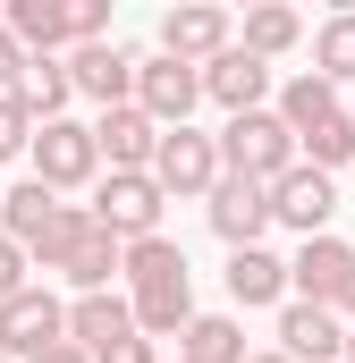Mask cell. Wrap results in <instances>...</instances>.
Masks as SVG:
<instances>
[{
    "label": "cell",
    "instance_id": "8",
    "mask_svg": "<svg viewBox=\"0 0 355 363\" xmlns=\"http://www.w3.org/2000/svg\"><path fill=\"white\" fill-rule=\"evenodd\" d=\"M161 51L186 60V68H212L220 51H237V17L212 9V0H178L170 17H161Z\"/></svg>",
    "mask_w": 355,
    "mask_h": 363
},
{
    "label": "cell",
    "instance_id": "26",
    "mask_svg": "<svg viewBox=\"0 0 355 363\" xmlns=\"http://www.w3.org/2000/svg\"><path fill=\"white\" fill-rule=\"evenodd\" d=\"M305 161H313V169H330V178L355 161V118H347V110H339V118H322V127L305 135Z\"/></svg>",
    "mask_w": 355,
    "mask_h": 363
},
{
    "label": "cell",
    "instance_id": "29",
    "mask_svg": "<svg viewBox=\"0 0 355 363\" xmlns=\"http://www.w3.org/2000/svg\"><path fill=\"white\" fill-rule=\"evenodd\" d=\"M26 287H34V262H26V245H17V237H0V304H9V296H26Z\"/></svg>",
    "mask_w": 355,
    "mask_h": 363
},
{
    "label": "cell",
    "instance_id": "19",
    "mask_svg": "<svg viewBox=\"0 0 355 363\" xmlns=\"http://www.w3.org/2000/svg\"><path fill=\"white\" fill-rule=\"evenodd\" d=\"M271 110H279V118L296 127V144H305V135H313L322 118H339V85H330V77H313V68H296L288 85L271 93Z\"/></svg>",
    "mask_w": 355,
    "mask_h": 363
},
{
    "label": "cell",
    "instance_id": "25",
    "mask_svg": "<svg viewBox=\"0 0 355 363\" xmlns=\"http://www.w3.org/2000/svg\"><path fill=\"white\" fill-rule=\"evenodd\" d=\"M170 279H195L186 271V245H170V237L127 245V296H136V287H170Z\"/></svg>",
    "mask_w": 355,
    "mask_h": 363
},
{
    "label": "cell",
    "instance_id": "31",
    "mask_svg": "<svg viewBox=\"0 0 355 363\" xmlns=\"http://www.w3.org/2000/svg\"><path fill=\"white\" fill-rule=\"evenodd\" d=\"M93 363H161V347H153V338L136 330V338H119V347H102Z\"/></svg>",
    "mask_w": 355,
    "mask_h": 363
},
{
    "label": "cell",
    "instance_id": "20",
    "mask_svg": "<svg viewBox=\"0 0 355 363\" xmlns=\"http://www.w3.org/2000/svg\"><path fill=\"white\" fill-rule=\"evenodd\" d=\"M195 321V279H170V287H136V330L161 347V338H186Z\"/></svg>",
    "mask_w": 355,
    "mask_h": 363
},
{
    "label": "cell",
    "instance_id": "35",
    "mask_svg": "<svg viewBox=\"0 0 355 363\" xmlns=\"http://www.w3.org/2000/svg\"><path fill=\"white\" fill-rule=\"evenodd\" d=\"M347 363H355V330H347Z\"/></svg>",
    "mask_w": 355,
    "mask_h": 363
},
{
    "label": "cell",
    "instance_id": "33",
    "mask_svg": "<svg viewBox=\"0 0 355 363\" xmlns=\"http://www.w3.org/2000/svg\"><path fill=\"white\" fill-rule=\"evenodd\" d=\"M330 313H339V321H347V330H355V279H347V287H339V304H330Z\"/></svg>",
    "mask_w": 355,
    "mask_h": 363
},
{
    "label": "cell",
    "instance_id": "23",
    "mask_svg": "<svg viewBox=\"0 0 355 363\" xmlns=\"http://www.w3.org/2000/svg\"><path fill=\"white\" fill-rule=\"evenodd\" d=\"M17 101L34 110V127L68 118V101H77V77H68V60H34V68H26V85H17Z\"/></svg>",
    "mask_w": 355,
    "mask_h": 363
},
{
    "label": "cell",
    "instance_id": "18",
    "mask_svg": "<svg viewBox=\"0 0 355 363\" xmlns=\"http://www.w3.org/2000/svg\"><path fill=\"white\" fill-rule=\"evenodd\" d=\"M0 26H9L34 60H60V51L77 43V34H68V0H9V9H0Z\"/></svg>",
    "mask_w": 355,
    "mask_h": 363
},
{
    "label": "cell",
    "instance_id": "4",
    "mask_svg": "<svg viewBox=\"0 0 355 363\" xmlns=\"http://www.w3.org/2000/svg\"><path fill=\"white\" fill-rule=\"evenodd\" d=\"M34 178L51 194H77V186H102V144H93V118H51L34 127Z\"/></svg>",
    "mask_w": 355,
    "mask_h": 363
},
{
    "label": "cell",
    "instance_id": "22",
    "mask_svg": "<svg viewBox=\"0 0 355 363\" xmlns=\"http://www.w3.org/2000/svg\"><path fill=\"white\" fill-rule=\"evenodd\" d=\"M237 43H246L254 60H288V51L305 43V17H296V9H279V0H263V9H246Z\"/></svg>",
    "mask_w": 355,
    "mask_h": 363
},
{
    "label": "cell",
    "instance_id": "32",
    "mask_svg": "<svg viewBox=\"0 0 355 363\" xmlns=\"http://www.w3.org/2000/svg\"><path fill=\"white\" fill-rule=\"evenodd\" d=\"M34 363H93V355H85V347H77V338H60V347H43V355H34Z\"/></svg>",
    "mask_w": 355,
    "mask_h": 363
},
{
    "label": "cell",
    "instance_id": "28",
    "mask_svg": "<svg viewBox=\"0 0 355 363\" xmlns=\"http://www.w3.org/2000/svg\"><path fill=\"white\" fill-rule=\"evenodd\" d=\"M68 34L77 43H110V0H68ZM68 43V51H77Z\"/></svg>",
    "mask_w": 355,
    "mask_h": 363
},
{
    "label": "cell",
    "instance_id": "10",
    "mask_svg": "<svg viewBox=\"0 0 355 363\" xmlns=\"http://www.w3.org/2000/svg\"><path fill=\"white\" fill-rule=\"evenodd\" d=\"M271 211H279V228H296V237H330V220H339V178L313 169V161H296L288 178L271 186Z\"/></svg>",
    "mask_w": 355,
    "mask_h": 363
},
{
    "label": "cell",
    "instance_id": "2",
    "mask_svg": "<svg viewBox=\"0 0 355 363\" xmlns=\"http://www.w3.org/2000/svg\"><path fill=\"white\" fill-rule=\"evenodd\" d=\"M220 161H229V178L279 186L296 161H305V144H296V127H288L279 110H246V118H229V127H220Z\"/></svg>",
    "mask_w": 355,
    "mask_h": 363
},
{
    "label": "cell",
    "instance_id": "13",
    "mask_svg": "<svg viewBox=\"0 0 355 363\" xmlns=\"http://www.w3.org/2000/svg\"><path fill=\"white\" fill-rule=\"evenodd\" d=\"M203 101H220L229 118H246V110H271V60H254L246 43H237V51H220V60L203 68Z\"/></svg>",
    "mask_w": 355,
    "mask_h": 363
},
{
    "label": "cell",
    "instance_id": "11",
    "mask_svg": "<svg viewBox=\"0 0 355 363\" xmlns=\"http://www.w3.org/2000/svg\"><path fill=\"white\" fill-rule=\"evenodd\" d=\"M355 279V245L330 228V237H305L296 254H288V287H296V304H339V287Z\"/></svg>",
    "mask_w": 355,
    "mask_h": 363
},
{
    "label": "cell",
    "instance_id": "24",
    "mask_svg": "<svg viewBox=\"0 0 355 363\" xmlns=\"http://www.w3.org/2000/svg\"><path fill=\"white\" fill-rule=\"evenodd\" d=\"M313 77H330V85H355V9L322 17V34H313Z\"/></svg>",
    "mask_w": 355,
    "mask_h": 363
},
{
    "label": "cell",
    "instance_id": "6",
    "mask_svg": "<svg viewBox=\"0 0 355 363\" xmlns=\"http://www.w3.org/2000/svg\"><path fill=\"white\" fill-rule=\"evenodd\" d=\"M195 101H203V68H186L170 51H144L136 60V110L153 127H195Z\"/></svg>",
    "mask_w": 355,
    "mask_h": 363
},
{
    "label": "cell",
    "instance_id": "5",
    "mask_svg": "<svg viewBox=\"0 0 355 363\" xmlns=\"http://www.w3.org/2000/svg\"><path fill=\"white\" fill-rule=\"evenodd\" d=\"M153 178H161L170 203H212V186L229 178L220 135H203V127H170V135H161V152H153Z\"/></svg>",
    "mask_w": 355,
    "mask_h": 363
},
{
    "label": "cell",
    "instance_id": "15",
    "mask_svg": "<svg viewBox=\"0 0 355 363\" xmlns=\"http://www.w3.org/2000/svg\"><path fill=\"white\" fill-rule=\"evenodd\" d=\"M161 135H170V127H153V118H144L136 101H119V110H102V118H93V144H102V169H153Z\"/></svg>",
    "mask_w": 355,
    "mask_h": 363
},
{
    "label": "cell",
    "instance_id": "37",
    "mask_svg": "<svg viewBox=\"0 0 355 363\" xmlns=\"http://www.w3.org/2000/svg\"><path fill=\"white\" fill-rule=\"evenodd\" d=\"M0 363H9V355H0Z\"/></svg>",
    "mask_w": 355,
    "mask_h": 363
},
{
    "label": "cell",
    "instance_id": "3",
    "mask_svg": "<svg viewBox=\"0 0 355 363\" xmlns=\"http://www.w3.org/2000/svg\"><path fill=\"white\" fill-rule=\"evenodd\" d=\"M161 211H170V194H161L153 169H102V186H93V220H102L119 245L161 237Z\"/></svg>",
    "mask_w": 355,
    "mask_h": 363
},
{
    "label": "cell",
    "instance_id": "16",
    "mask_svg": "<svg viewBox=\"0 0 355 363\" xmlns=\"http://www.w3.org/2000/svg\"><path fill=\"white\" fill-rule=\"evenodd\" d=\"M229 304H246V313H279V304H296V287H288V254H271V245H246V254H229Z\"/></svg>",
    "mask_w": 355,
    "mask_h": 363
},
{
    "label": "cell",
    "instance_id": "21",
    "mask_svg": "<svg viewBox=\"0 0 355 363\" xmlns=\"http://www.w3.org/2000/svg\"><path fill=\"white\" fill-rule=\"evenodd\" d=\"M178 363H246V330H237V313H195L186 338H178Z\"/></svg>",
    "mask_w": 355,
    "mask_h": 363
},
{
    "label": "cell",
    "instance_id": "9",
    "mask_svg": "<svg viewBox=\"0 0 355 363\" xmlns=\"http://www.w3.org/2000/svg\"><path fill=\"white\" fill-rule=\"evenodd\" d=\"M203 220H212V237H220L229 254L263 245V228H279L271 186H254V178H220V186H212V203H203Z\"/></svg>",
    "mask_w": 355,
    "mask_h": 363
},
{
    "label": "cell",
    "instance_id": "1",
    "mask_svg": "<svg viewBox=\"0 0 355 363\" xmlns=\"http://www.w3.org/2000/svg\"><path fill=\"white\" fill-rule=\"evenodd\" d=\"M0 237H17V245H26V262L60 271V262H68V254L93 237V203H68V194H51L43 178H26V186H9Z\"/></svg>",
    "mask_w": 355,
    "mask_h": 363
},
{
    "label": "cell",
    "instance_id": "36",
    "mask_svg": "<svg viewBox=\"0 0 355 363\" xmlns=\"http://www.w3.org/2000/svg\"><path fill=\"white\" fill-rule=\"evenodd\" d=\"M0 211H9V186H0Z\"/></svg>",
    "mask_w": 355,
    "mask_h": 363
},
{
    "label": "cell",
    "instance_id": "17",
    "mask_svg": "<svg viewBox=\"0 0 355 363\" xmlns=\"http://www.w3.org/2000/svg\"><path fill=\"white\" fill-rule=\"evenodd\" d=\"M68 338H77L85 355L136 338V296H127V287H110V296H68Z\"/></svg>",
    "mask_w": 355,
    "mask_h": 363
},
{
    "label": "cell",
    "instance_id": "14",
    "mask_svg": "<svg viewBox=\"0 0 355 363\" xmlns=\"http://www.w3.org/2000/svg\"><path fill=\"white\" fill-rule=\"evenodd\" d=\"M279 355L296 363H347V321L330 304H279Z\"/></svg>",
    "mask_w": 355,
    "mask_h": 363
},
{
    "label": "cell",
    "instance_id": "12",
    "mask_svg": "<svg viewBox=\"0 0 355 363\" xmlns=\"http://www.w3.org/2000/svg\"><path fill=\"white\" fill-rule=\"evenodd\" d=\"M68 77L85 93L93 110H119V101H136V51H119V43H77L68 51Z\"/></svg>",
    "mask_w": 355,
    "mask_h": 363
},
{
    "label": "cell",
    "instance_id": "27",
    "mask_svg": "<svg viewBox=\"0 0 355 363\" xmlns=\"http://www.w3.org/2000/svg\"><path fill=\"white\" fill-rule=\"evenodd\" d=\"M17 152H34V110H26L17 93H0V169H9Z\"/></svg>",
    "mask_w": 355,
    "mask_h": 363
},
{
    "label": "cell",
    "instance_id": "30",
    "mask_svg": "<svg viewBox=\"0 0 355 363\" xmlns=\"http://www.w3.org/2000/svg\"><path fill=\"white\" fill-rule=\"evenodd\" d=\"M26 68H34V51H26V43L0 26V93H17V85H26Z\"/></svg>",
    "mask_w": 355,
    "mask_h": 363
},
{
    "label": "cell",
    "instance_id": "7",
    "mask_svg": "<svg viewBox=\"0 0 355 363\" xmlns=\"http://www.w3.org/2000/svg\"><path fill=\"white\" fill-rule=\"evenodd\" d=\"M60 338H68V304H60L43 279H34L26 296L0 304V355H9V363H34L43 347H60Z\"/></svg>",
    "mask_w": 355,
    "mask_h": 363
},
{
    "label": "cell",
    "instance_id": "34",
    "mask_svg": "<svg viewBox=\"0 0 355 363\" xmlns=\"http://www.w3.org/2000/svg\"><path fill=\"white\" fill-rule=\"evenodd\" d=\"M246 363H296V355H279V347H263V355H246Z\"/></svg>",
    "mask_w": 355,
    "mask_h": 363
}]
</instances>
